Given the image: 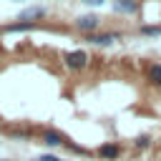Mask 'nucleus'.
I'll return each mask as SVG.
<instances>
[{
    "mask_svg": "<svg viewBox=\"0 0 161 161\" xmlns=\"http://www.w3.org/2000/svg\"><path fill=\"white\" fill-rule=\"evenodd\" d=\"M113 10L116 13H136L138 10V0H116Z\"/></svg>",
    "mask_w": 161,
    "mask_h": 161,
    "instance_id": "nucleus-8",
    "label": "nucleus"
},
{
    "mask_svg": "<svg viewBox=\"0 0 161 161\" xmlns=\"http://www.w3.org/2000/svg\"><path fill=\"white\" fill-rule=\"evenodd\" d=\"M40 143H45L50 148H60V146L68 143V138H65V133H60L55 128H43L40 131Z\"/></svg>",
    "mask_w": 161,
    "mask_h": 161,
    "instance_id": "nucleus-3",
    "label": "nucleus"
},
{
    "mask_svg": "<svg viewBox=\"0 0 161 161\" xmlns=\"http://www.w3.org/2000/svg\"><path fill=\"white\" fill-rule=\"evenodd\" d=\"M40 18H45V8H40V5H33V8H28L18 15V20H23V23H35Z\"/></svg>",
    "mask_w": 161,
    "mask_h": 161,
    "instance_id": "nucleus-6",
    "label": "nucleus"
},
{
    "mask_svg": "<svg viewBox=\"0 0 161 161\" xmlns=\"http://www.w3.org/2000/svg\"><path fill=\"white\" fill-rule=\"evenodd\" d=\"M35 161H38V158H35Z\"/></svg>",
    "mask_w": 161,
    "mask_h": 161,
    "instance_id": "nucleus-14",
    "label": "nucleus"
},
{
    "mask_svg": "<svg viewBox=\"0 0 161 161\" xmlns=\"http://www.w3.org/2000/svg\"><path fill=\"white\" fill-rule=\"evenodd\" d=\"M146 80L151 86H158L161 88V63H148L146 65Z\"/></svg>",
    "mask_w": 161,
    "mask_h": 161,
    "instance_id": "nucleus-7",
    "label": "nucleus"
},
{
    "mask_svg": "<svg viewBox=\"0 0 161 161\" xmlns=\"http://www.w3.org/2000/svg\"><path fill=\"white\" fill-rule=\"evenodd\" d=\"M138 33H141V35L153 38V35H161V25H141V28H138Z\"/></svg>",
    "mask_w": 161,
    "mask_h": 161,
    "instance_id": "nucleus-10",
    "label": "nucleus"
},
{
    "mask_svg": "<svg viewBox=\"0 0 161 161\" xmlns=\"http://www.w3.org/2000/svg\"><path fill=\"white\" fill-rule=\"evenodd\" d=\"M73 25H75V30H80L83 35H91V33H96V30H98L101 18H98V15H93V13H88V15H78Z\"/></svg>",
    "mask_w": 161,
    "mask_h": 161,
    "instance_id": "nucleus-2",
    "label": "nucleus"
},
{
    "mask_svg": "<svg viewBox=\"0 0 161 161\" xmlns=\"http://www.w3.org/2000/svg\"><path fill=\"white\" fill-rule=\"evenodd\" d=\"M148 146H151V136H146V133H143V136H136V138H133V148L146 151Z\"/></svg>",
    "mask_w": 161,
    "mask_h": 161,
    "instance_id": "nucleus-9",
    "label": "nucleus"
},
{
    "mask_svg": "<svg viewBox=\"0 0 161 161\" xmlns=\"http://www.w3.org/2000/svg\"><path fill=\"white\" fill-rule=\"evenodd\" d=\"M63 65L68 68V70H83V68H88V53L86 50H68V53H63Z\"/></svg>",
    "mask_w": 161,
    "mask_h": 161,
    "instance_id": "nucleus-1",
    "label": "nucleus"
},
{
    "mask_svg": "<svg viewBox=\"0 0 161 161\" xmlns=\"http://www.w3.org/2000/svg\"><path fill=\"white\" fill-rule=\"evenodd\" d=\"M80 3H88V5H103L106 0H80Z\"/></svg>",
    "mask_w": 161,
    "mask_h": 161,
    "instance_id": "nucleus-13",
    "label": "nucleus"
},
{
    "mask_svg": "<svg viewBox=\"0 0 161 161\" xmlns=\"http://www.w3.org/2000/svg\"><path fill=\"white\" fill-rule=\"evenodd\" d=\"M116 40H121L118 33H91V35H86V43H93V45H111Z\"/></svg>",
    "mask_w": 161,
    "mask_h": 161,
    "instance_id": "nucleus-5",
    "label": "nucleus"
},
{
    "mask_svg": "<svg viewBox=\"0 0 161 161\" xmlns=\"http://www.w3.org/2000/svg\"><path fill=\"white\" fill-rule=\"evenodd\" d=\"M121 151H123V148H121V143H116V141H108V143H101L96 153H98L101 158H106V161H116V158L121 156Z\"/></svg>",
    "mask_w": 161,
    "mask_h": 161,
    "instance_id": "nucleus-4",
    "label": "nucleus"
},
{
    "mask_svg": "<svg viewBox=\"0 0 161 161\" xmlns=\"http://www.w3.org/2000/svg\"><path fill=\"white\" fill-rule=\"evenodd\" d=\"M38 161H63L60 156H55V153H40L38 156Z\"/></svg>",
    "mask_w": 161,
    "mask_h": 161,
    "instance_id": "nucleus-12",
    "label": "nucleus"
},
{
    "mask_svg": "<svg viewBox=\"0 0 161 161\" xmlns=\"http://www.w3.org/2000/svg\"><path fill=\"white\" fill-rule=\"evenodd\" d=\"M65 146H68V148H70V151H73V153H80V156H88V151H86V148H83V146H75V143H70V141H68V143H65Z\"/></svg>",
    "mask_w": 161,
    "mask_h": 161,
    "instance_id": "nucleus-11",
    "label": "nucleus"
}]
</instances>
